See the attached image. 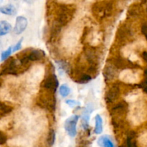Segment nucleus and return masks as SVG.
<instances>
[{
  "label": "nucleus",
  "instance_id": "f257e3e1",
  "mask_svg": "<svg viewBox=\"0 0 147 147\" xmlns=\"http://www.w3.org/2000/svg\"><path fill=\"white\" fill-rule=\"evenodd\" d=\"M71 16L72 10L67 6H60L57 17V23H56L57 27H60L67 24V22L71 18Z\"/></svg>",
  "mask_w": 147,
  "mask_h": 147
},
{
  "label": "nucleus",
  "instance_id": "f03ea898",
  "mask_svg": "<svg viewBox=\"0 0 147 147\" xmlns=\"http://www.w3.org/2000/svg\"><path fill=\"white\" fill-rule=\"evenodd\" d=\"M79 116L77 115H73V116L69 117L65 122V129L67 134L71 137H75L77 134V126Z\"/></svg>",
  "mask_w": 147,
  "mask_h": 147
},
{
  "label": "nucleus",
  "instance_id": "7ed1b4c3",
  "mask_svg": "<svg viewBox=\"0 0 147 147\" xmlns=\"http://www.w3.org/2000/svg\"><path fill=\"white\" fill-rule=\"evenodd\" d=\"M111 5L108 2H100L94 4L93 11L99 17H103L110 14L111 11Z\"/></svg>",
  "mask_w": 147,
  "mask_h": 147
},
{
  "label": "nucleus",
  "instance_id": "20e7f679",
  "mask_svg": "<svg viewBox=\"0 0 147 147\" xmlns=\"http://www.w3.org/2000/svg\"><path fill=\"white\" fill-rule=\"evenodd\" d=\"M58 80H57V76L55 75H51V76H48L43 82V87L53 92L56 91V89L58 87Z\"/></svg>",
  "mask_w": 147,
  "mask_h": 147
},
{
  "label": "nucleus",
  "instance_id": "39448f33",
  "mask_svg": "<svg viewBox=\"0 0 147 147\" xmlns=\"http://www.w3.org/2000/svg\"><path fill=\"white\" fill-rule=\"evenodd\" d=\"M27 24H28V22H27V18L22 16L17 17L16 20L15 27L14 28V33L16 34H22L27 28Z\"/></svg>",
  "mask_w": 147,
  "mask_h": 147
},
{
  "label": "nucleus",
  "instance_id": "423d86ee",
  "mask_svg": "<svg viewBox=\"0 0 147 147\" xmlns=\"http://www.w3.org/2000/svg\"><path fill=\"white\" fill-rule=\"evenodd\" d=\"M120 95V89L119 86H113L109 90L106 96V100L107 103H112L115 101L119 97Z\"/></svg>",
  "mask_w": 147,
  "mask_h": 147
},
{
  "label": "nucleus",
  "instance_id": "0eeeda50",
  "mask_svg": "<svg viewBox=\"0 0 147 147\" xmlns=\"http://www.w3.org/2000/svg\"><path fill=\"white\" fill-rule=\"evenodd\" d=\"M116 67L113 65H106L103 70V76L107 80H111L116 77Z\"/></svg>",
  "mask_w": 147,
  "mask_h": 147
},
{
  "label": "nucleus",
  "instance_id": "6e6552de",
  "mask_svg": "<svg viewBox=\"0 0 147 147\" xmlns=\"http://www.w3.org/2000/svg\"><path fill=\"white\" fill-rule=\"evenodd\" d=\"M45 55L44 51L41 50H33L29 53L27 55V58L30 61H37L42 59Z\"/></svg>",
  "mask_w": 147,
  "mask_h": 147
},
{
  "label": "nucleus",
  "instance_id": "1a4fd4ad",
  "mask_svg": "<svg viewBox=\"0 0 147 147\" xmlns=\"http://www.w3.org/2000/svg\"><path fill=\"white\" fill-rule=\"evenodd\" d=\"M0 12L7 15H14L17 13V9L12 4H7L0 7Z\"/></svg>",
  "mask_w": 147,
  "mask_h": 147
},
{
  "label": "nucleus",
  "instance_id": "9d476101",
  "mask_svg": "<svg viewBox=\"0 0 147 147\" xmlns=\"http://www.w3.org/2000/svg\"><path fill=\"white\" fill-rule=\"evenodd\" d=\"M98 144L101 147H114L111 139L107 136H102L101 137L99 138Z\"/></svg>",
  "mask_w": 147,
  "mask_h": 147
},
{
  "label": "nucleus",
  "instance_id": "9b49d317",
  "mask_svg": "<svg viewBox=\"0 0 147 147\" xmlns=\"http://www.w3.org/2000/svg\"><path fill=\"white\" fill-rule=\"evenodd\" d=\"M11 30V25L7 21L0 22V36L8 34Z\"/></svg>",
  "mask_w": 147,
  "mask_h": 147
},
{
  "label": "nucleus",
  "instance_id": "f8f14e48",
  "mask_svg": "<svg viewBox=\"0 0 147 147\" xmlns=\"http://www.w3.org/2000/svg\"><path fill=\"white\" fill-rule=\"evenodd\" d=\"M129 65H131L130 62L126 61L123 59L116 58L113 61V65L116 67V68H124V67H129Z\"/></svg>",
  "mask_w": 147,
  "mask_h": 147
},
{
  "label": "nucleus",
  "instance_id": "ddd939ff",
  "mask_svg": "<svg viewBox=\"0 0 147 147\" xmlns=\"http://www.w3.org/2000/svg\"><path fill=\"white\" fill-rule=\"evenodd\" d=\"M96 121V126H95V133L96 134H100L103 131V120L99 115L95 117Z\"/></svg>",
  "mask_w": 147,
  "mask_h": 147
},
{
  "label": "nucleus",
  "instance_id": "4468645a",
  "mask_svg": "<svg viewBox=\"0 0 147 147\" xmlns=\"http://www.w3.org/2000/svg\"><path fill=\"white\" fill-rule=\"evenodd\" d=\"M70 93V88L66 85H62L60 87V94L63 98L67 97Z\"/></svg>",
  "mask_w": 147,
  "mask_h": 147
},
{
  "label": "nucleus",
  "instance_id": "2eb2a0df",
  "mask_svg": "<svg viewBox=\"0 0 147 147\" xmlns=\"http://www.w3.org/2000/svg\"><path fill=\"white\" fill-rule=\"evenodd\" d=\"M135 134L131 133L129 135L127 138V147H137L136 141L134 140Z\"/></svg>",
  "mask_w": 147,
  "mask_h": 147
},
{
  "label": "nucleus",
  "instance_id": "dca6fc26",
  "mask_svg": "<svg viewBox=\"0 0 147 147\" xmlns=\"http://www.w3.org/2000/svg\"><path fill=\"white\" fill-rule=\"evenodd\" d=\"M92 77L90 76V75H88V74H84L78 78V80H77V82L80 84H86V83H89V82L91 80Z\"/></svg>",
  "mask_w": 147,
  "mask_h": 147
},
{
  "label": "nucleus",
  "instance_id": "f3484780",
  "mask_svg": "<svg viewBox=\"0 0 147 147\" xmlns=\"http://www.w3.org/2000/svg\"><path fill=\"white\" fill-rule=\"evenodd\" d=\"M55 132L54 130H50L48 134V137H47V144L49 146H53L55 143Z\"/></svg>",
  "mask_w": 147,
  "mask_h": 147
},
{
  "label": "nucleus",
  "instance_id": "a211bd4d",
  "mask_svg": "<svg viewBox=\"0 0 147 147\" xmlns=\"http://www.w3.org/2000/svg\"><path fill=\"white\" fill-rule=\"evenodd\" d=\"M11 53H12V47H9L7 50L1 53V61H4V60H7L10 55H11Z\"/></svg>",
  "mask_w": 147,
  "mask_h": 147
},
{
  "label": "nucleus",
  "instance_id": "6ab92c4d",
  "mask_svg": "<svg viewBox=\"0 0 147 147\" xmlns=\"http://www.w3.org/2000/svg\"><path fill=\"white\" fill-rule=\"evenodd\" d=\"M57 65H58L60 69H61L62 70V71L68 72L69 66H68V64H67V63H65V62H63V61H57Z\"/></svg>",
  "mask_w": 147,
  "mask_h": 147
},
{
  "label": "nucleus",
  "instance_id": "aec40b11",
  "mask_svg": "<svg viewBox=\"0 0 147 147\" xmlns=\"http://www.w3.org/2000/svg\"><path fill=\"white\" fill-rule=\"evenodd\" d=\"M129 13L131 15L136 16V14H138L139 13V8L138 7V6H134L131 9H129Z\"/></svg>",
  "mask_w": 147,
  "mask_h": 147
},
{
  "label": "nucleus",
  "instance_id": "412c9836",
  "mask_svg": "<svg viewBox=\"0 0 147 147\" xmlns=\"http://www.w3.org/2000/svg\"><path fill=\"white\" fill-rule=\"evenodd\" d=\"M88 116H84L82 119V125H83V127L84 129H87L88 127Z\"/></svg>",
  "mask_w": 147,
  "mask_h": 147
},
{
  "label": "nucleus",
  "instance_id": "4be33fe9",
  "mask_svg": "<svg viewBox=\"0 0 147 147\" xmlns=\"http://www.w3.org/2000/svg\"><path fill=\"white\" fill-rule=\"evenodd\" d=\"M66 104H67L69 106H70V107H74V106L80 105V103H79V102L76 101V100L69 99V100H66Z\"/></svg>",
  "mask_w": 147,
  "mask_h": 147
},
{
  "label": "nucleus",
  "instance_id": "5701e85b",
  "mask_svg": "<svg viewBox=\"0 0 147 147\" xmlns=\"http://www.w3.org/2000/svg\"><path fill=\"white\" fill-rule=\"evenodd\" d=\"M22 41H23V38H22L21 40H20V41H19L18 42H17V44H16L13 47L12 52H16V51H17V50H20V49H21L22 43Z\"/></svg>",
  "mask_w": 147,
  "mask_h": 147
},
{
  "label": "nucleus",
  "instance_id": "b1692460",
  "mask_svg": "<svg viewBox=\"0 0 147 147\" xmlns=\"http://www.w3.org/2000/svg\"><path fill=\"white\" fill-rule=\"evenodd\" d=\"M7 140V136H6L5 134H4L3 132L0 131V144H4L6 143Z\"/></svg>",
  "mask_w": 147,
  "mask_h": 147
},
{
  "label": "nucleus",
  "instance_id": "393cba45",
  "mask_svg": "<svg viewBox=\"0 0 147 147\" xmlns=\"http://www.w3.org/2000/svg\"><path fill=\"white\" fill-rule=\"evenodd\" d=\"M146 24H144L143 26L142 27V32L144 35L146 36Z\"/></svg>",
  "mask_w": 147,
  "mask_h": 147
},
{
  "label": "nucleus",
  "instance_id": "a878e982",
  "mask_svg": "<svg viewBox=\"0 0 147 147\" xmlns=\"http://www.w3.org/2000/svg\"><path fill=\"white\" fill-rule=\"evenodd\" d=\"M142 57H143L144 60L145 62L146 61V52L144 51L143 53V54H142Z\"/></svg>",
  "mask_w": 147,
  "mask_h": 147
},
{
  "label": "nucleus",
  "instance_id": "bb28decb",
  "mask_svg": "<svg viewBox=\"0 0 147 147\" xmlns=\"http://www.w3.org/2000/svg\"></svg>",
  "mask_w": 147,
  "mask_h": 147
}]
</instances>
